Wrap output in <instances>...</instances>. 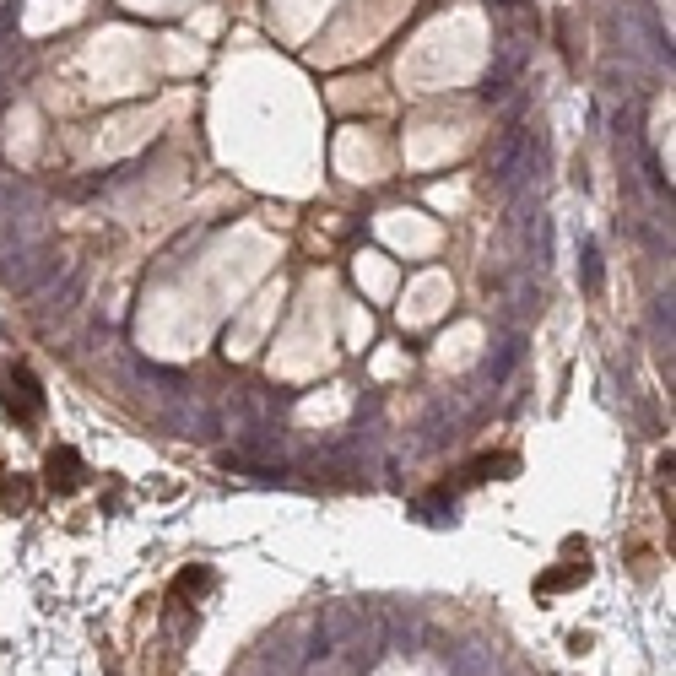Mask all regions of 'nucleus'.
<instances>
[{"instance_id": "f257e3e1", "label": "nucleus", "mask_w": 676, "mask_h": 676, "mask_svg": "<svg viewBox=\"0 0 676 676\" xmlns=\"http://www.w3.org/2000/svg\"><path fill=\"white\" fill-rule=\"evenodd\" d=\"M536 168H541V136H530V130L514 125L509 136L498 141V152H493V184L509 195V190H520Z\"/></svg>"}, {"instance_id": "f03ea898", "label": "nucleus", "mask_w": 676, "mask_h": 676, "mask_svg": "<svg viewBox=\"0 0 676 676\" xmlns=\"http://www.w3.org/2000/svg\"><path fill=\"white\" fill-rule=\"evenodd\" d=\"M6 406H11V417H38V412H44V390H38V379L28 374V368H17V374H11Z\"/></svg>"}, {"instance_id": "7ed1b4c3", "label": "nucleus", "mask_w": 676, "mask_h": 676, "mask_svg": "<svg viewBox=\"0 0 676 676\" xmlns=\"http://www.w3.org/2000/svg\"><path fill=\"white\" fill-rule=\"evenodd\" d=\"M76 482H82V455H76V449H55V455H49V487L71 493Z\"/></svg>"}, {"instance_id": "20e7f679", "label": "nucleus", "mask_w": 676, "mask_h": 676, "mask_svg": "<svg viewBox=\"0 0 676 676\" xmlns=\"http://www.w3.org/2000/svg\"><path fill=\"white\" fill-rule=\"evenodd\" d=\"M417 514H422L428 525H444L449 514H455V503H444V498H422V503H417Z\"/></svg>"}, {"instance_id": "39448f33", "label": "nucleus", "mask_w": 676, "mask_h": 676, "mask_svg": "<svg viewBox=\"0 0 676 676\" xmlns=\"http://www.w3.org/2000/svg\"><path fill=\"white\" fill-rule=\"evenodd\" d=\"M579 579H590V568H585V563L563 568V574H547V579H541V590H563V585H579Z\"/></svg>"}, {"instance_id": "423d86ee", "label": "nucleus", "mask_w": 676, "mask_h": 676, "mask_svg": "<svg viewBox=\"0 0 676 676\" xmlns=\"http://www.w3.org/2000/svg\"><path fill=\"white\" fill-rule=\"evenodd\" d=\"M585 287L590 293L601 287V255H595V244H585Z\"/></svg>"}, {"instance_id": "0eeeda50", "label": "nucleus", "mask_w": 676, "mask_h": 676, "mask_svg": "<svg viewBox=\"0 0 676 676\" xmlns=\"http://www.w3.org/2000/svg\"><path fill=\"white\" fill-rule=\"evenodd\" d=\"M206 585H211L206 568H195V574H179V579H174V590H179V595H184V590H206Z\"/></svg>"}, {"instance_id": "6e6552de", "label": "nucleus", "mask_w": 676, "mask_h": 676, "mask_svg": "<svg viewBox=\"0 0 676 676\" xmlns=\"http://www.w3.org/2000/svg\"><path fill=\"white\" fill-rule=\"evenodd\" d=\"M0 498H6V503H22V498H28V487H22V482L11 487V482H6V487H0Z\"/></svg>"}, {"instance_id": "1a4fd4ad", "label": "nucleus", "mask_w": 676, "mask_h": 676, "mask_svg": "<svg viewBox=\"0 0 676 676\" xmlns=\"http://www.w3.org/2000/svg\"><path fill=\"white\" fill-rule=\"evenodd\" d=\"M11 28H17V6H6V11H0V33H11Z\"/></svg>"}, {"instance_id": "9d476101", "label": "nucleus", "mask_w": 676, "mask_h": 676, "mask_svg": "<svg viewBox=\"0 0 676 676\" xmlns=\"http://www.w3.org/2000/svg\"><path fill=\"white\" fill-rule=\"evenodd\" d=\"M498 6H525V0H498Z\"/></svg>"}]
</instances>
